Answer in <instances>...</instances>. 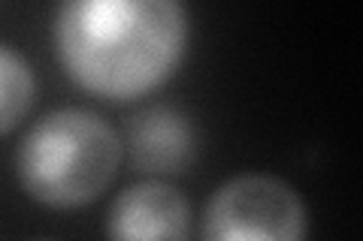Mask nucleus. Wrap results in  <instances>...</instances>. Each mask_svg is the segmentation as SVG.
<instances>
[{"label":"nucleus","mask_w":363,"mask_h":241,"mask_svg":"<svg viewBox=\"0 0 363 241\" xmlns=\"http://www.w3.org/2000/svg\"><path fill=\"white\" fill-rule=\"evenodd\" d=\"M106 235L118 241H182L191 235V202L167 181H140L121 190L106 214Z\"/></svg>","instance_id":"obj_5"},{"label":"nucleus","mask_w":363,"mask_h":241,"mask_svg":"<svg viewBox=\"0 0 363 241\" xmlns=\"http://www.w3.org/2000/svg\"><path fill=\"white\" fill-rule=\"evenodd\" d=\"M185 0H58L55 54L73 82L109 102L164 88L185 61Z\"/></svg>","instance_id":"obj_1"},{"label":"nucleus","mask_w":363,"mask_h":241,"mask_svg":"<svg viewBox=\"0 0 363 241\" xmlns=\"http://www.w3.org/2000/svg\"><path fill=\"white\" fill-rule=\"evenodd\" d=\"M37 102V76L16 49L0 45V136L13 133Z\"/></svg>","instance_id":"obj_6"},{"label":"nucleus","mask_w":363,"mask_h":241,"mask_svg":"<svg viewBox=\"0 0 363 241\" xmlns=\"http://www.w3.org/2000/svg\"><path fill=\"white\" fill-rule=\"evenodd\" d=\"M128 151L136 172L145 175H182L200 154L197 124L182 109L157 102L145 106L128 124Z\"/></svg>","instance_id":"obj_4"},{"label":"nucleus","mask_w":363,"mask_h":241,"mask_svg":"<svg viewBox=\"0 0 363 241\" xmlns=\"http://www.w3.org/2000/svg\"><path fill=\"white\" fill-rule=\"evenodd\" d=\"M121 166V139L104 114L64 106L49 112L16 148V175L33 202L55 211L85 208Z\"/></svg>","instance_id":"obj_2"},{"label":"nucleus","mask_w":363,"mask_h":241,"mask_svg":"<svg viewBox=\"0 0 363 241\" xmlns=\"http://www.w3.org/2000/svg\"><path fill=\"white\" fill-rule=\"evenodd\" d=\"M309 214L297 187L267 172H242L224 181L203 211L209 241H303Z\"/></svg>","instance_id":"obj_3"}]
</instances>
